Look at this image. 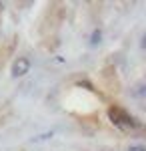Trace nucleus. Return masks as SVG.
<instances>
[{"mask_svg":"<svg viewBox=\"0 0 146 151\" xmlns=\"http://www.w3.org/2000/svg\"><path fill=\"white\" fill-rule=\"evenodd\" d=\"M26 73H30V60L26 57H18L12 65V77H24Z\"/></svg>","mask_w":146,"mask_h":151,"instance_id":"nucleus-2","label":"nucleus"},{"mask_svg":"<svg viewBox=\"0 0 146 151\" xmlns=\"http://www.w3.org/2000/svg\"><path fill=\"white\" fill-rule=\"evenodd\" d=\"M108 115L112 119V123L118 125V127H138V121H136L134 117L128 115L122 109H118V107H112V109L108 111Z\"/></svg>","mask_w":146,"mask_h":151,"instance_id":"nucleus-1","label":"nucleus"},{"mask_svg":"<svg viewBox=\"0 0 146 151\" xmlns=\"http://www.w3.org/2000/svg\"><path fill=\"white\" fill-rule=\"evenodd\" d=\"M52 135H54L52 131H50V133H42V135H38V137H34L32 141H44V139H48V137H52Z\"/></svg>","mask_w":146,"mask_h":151,"instance_id":"nucleus-4","label":"nucleus"},{"mask_svg":"<svg viewBox=\"0 0 146 151\" xmlns=\"http://www.w3.org/2000/svg\"><path fill=\"white\" fill-rule=\"evenodd\" d=\"M128 151H146V147L138 143V145H130V147H128Z\"/></svg>","mask_w":146,"mask_h":151,"instance_id":"nucleus-5","label":"nucleus"},{"mask_svg":"<svg viewBox=\"0 0 146 151\" xmlns=\"http://www.w3.org/2000/svg\"><path fill=\"white\" fill-rule=\"evenodd\" d=\"M100 40H102V28H94L92 36H90V45L96 47V45H100Z\"/></svg>","mask_w":146,"mask_h":151,"instance_id":"nucleus-3","label":"nucleus"}]
</instances>
